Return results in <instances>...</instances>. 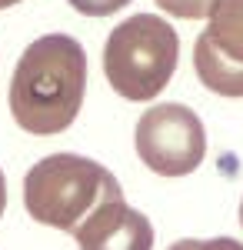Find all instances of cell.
Segmentation results:
<instances>
[{
	"label": "cell",
	"instance_id": "ba28073f",
	"mask_svg": "<svg viewBox=\"0 0 243 250\" xmlns=\"http://www.w3.org/2000/svg\"><path fill=\"white\" fill-rule=\"evenodd\" d=\"M217 0H157V7H163L167 14L180 20H200V17H210Z\"/></svg>",
	"mask_w": 243,
	"mask_h": 250
},
{
	"label": "cell",
	"instance_id": "277c9868",
	"mask_svg": "<svg viewBox=\"0 0 243 250\" xmlns=\"http://www.w3.org/2000/svg\"><path fill=\"white\" fill-rule=\"evenodd\" d=\"M137 154L160 177H187L203 164V120L183 104H157L137 120Z\"/></svg>",
	"mask_w": 243,
	"mask_h": 250
},
{
	"label": "cell",
	"instance_id": "8992f818",
	"mask_svg": "<svg viewBox=\"0 0 243 250\" xmlns=\"http://www.w3.org/2000/svg\"><path fill=\"white\" fill-rule=\"evenodd\" d=\"M200 40L213 54L243 63V0H217Z\"/></svg>",
	"mask_w": 243,
	"mask_h": 250
},
{
	"label": "cell",
	"instance_id": "4fadbf2b",
	"mask_svg": "<svg viewBox=\"0 0 243 250\" xmlns=\"http://www.w3.org/2000/svg\"><path fill=\"white\" fill-rule=\"evenodd\" d=\"M240 227H243V200H240Z\"/></svg>",
	"mask_w": 243,
	"mask_h": 250
},
{
	"label": "cell",
	"instance_id": "7c38bea8",
	"mask_svg": "<svg viewBox=\"0 0 243 250\" xmlns=\"http://www.w3.org/2000/svg\"><path fill=\"white\" fill-rule=\"evenodd\" d=\"M14 3H20V0H0V10H3V7H14Z\"/></svg>",
	"mask_w": 243,
	"mask_h": 250
},
{
	"label": "cell",
	"instance_id": "9c48e42d",
	"mask_svg": "<svg viewBox=\"0 0 243 250\" xmlns=\"http://www.w3.org/2000/svg\"><path fill=\"white\" fill-rule=\"evenodd\" d=\"M167 250H243L240 240H233V237H213V240H177V244H170Z\"/></svg>",
	"mask_w": 243,
	"mask_h": 250
},
{
	"label": "cell",
	"instance_id": "5b68a950",
	"mask_svg": "<svg viewBox=\"0 0 243 250\" xmlns=\"http://www.w3.org/2000/svg\"><path fill=\"white\" fill-rule=\"evenodd\" d=\"M80 250H153V227L123 197L97 207L74 230Z\"/></svg>",
	"mask_w": 243,
	"mask_h": 250
},
{
	"label": "cell",
	"instance_id": "8fae6325",
	"mask_svg": "<svg viewBox=\"0 0 243 250\" xmlns=\"http://www.w3.org/2000/svg\"><path fill=\"white\" fill-rule=\"evenodd\" d=\"M3 207H7V180H3V170H0V217H3Z\"/></svg>",
	"mask_w": 243,
	"mask_h": 250
},
{
	"label": "cell",
	"instance_id": "52a82bcc",
	"mask_svg": "<svg viewBox=\"0 0 243 250\" xmlns=\"http://www.w3.org/2000/svg\"><path fill=\"white\" fill-rule=\"evenodd\" d=\"M193 67L206 90L220 97H243V63H233V60L213 54L200 37L193 43Z\"/></svg>",
	"mask_w": 243,
	"mask_h": 250
},
{
	"label": "cell",
	"instance_id": "3957f363",
	"mask_svg": "<svg viewBox=\"0 0 243 250\" xmlns=\"http://www.w3.org/2000/svg\"><path fill=\"white\" fill-rule=\"evenodd\" d=\"M180 57V37L157 14H133L103 43V74L123 100H153L170 83Z\"/></svg>",
	"mask_w": 243,
	"mask_h": 250
},
{
	"label": "cell",
	"instance_id": "7a4b0ae2",
	"mask_svg": "<svg viewBox=\"0 0 243 250\" xmlns=\"http://www.w3.org/2000/svg\"><path fill=\"white\" fill-rule=\"evenodd\" d=\"M117 197H123L117 177L103 164L80 154H50L23 177L27 213L37 224L67 233H74L97 207Z\"/></svg>",
	"mask_w": 243,
	"mask_h": 250
},
{
	"label": "cell",
	"instance_id": "6da1fadb",
	"mask_svg": "<svg viewBox=\"0 0 243 250\" xmlns=\"http://www.w3.org/2000/svg\"><path fill=\"white\" fill-rule=\"evenodd\" d=\"M87 54L67 34L37 37L10 80V114L27 134L50 137L67 130L83 107Z\"/></svg>",
	"mask_w": 243,
	"mask_h": 250
},
{
	"label": "cell",
	"instance_id": "30bf717a",
	"mask_svg": "<svg viewBox=\"0 0 243 250\" xmlns=\"http://www.w3.org/2000/svg\"><path fill=\"white\" fill-rule=\"evenodd\" d=\"M127 3L130 0H70V7L77 14H87V17H110Z\"/></svg>",
	"mask_w": 243,
	"mask_h": 250
}]
</instances>
